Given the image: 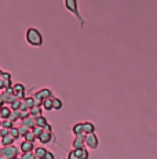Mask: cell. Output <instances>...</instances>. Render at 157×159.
<instances>
[{
	"instance_id": "cell-1",
	"label": "cell",
	"mask_w": 157,
	"mask_h": 159,
	"mask_svg": "<svg viewBox=\"0 0 157 159\" xmlns=\"http://www.w3.org/2000/svg\"><path fill=\"white\" fill-rule=\"evenodd\" d=\"M25 39L28 41V44L32 45V47H42L43 45V36L36 28H29L26 30Z\"/></svg>"
},
{
	"instance_id": "cell-2",
	"label": "cell",
	"mask_w": 157,
	"mask_h": 159,
	"mask_svg": "<svg viewBox=\"0 0 157 159\" xmlns=\"http://www.w3.org/2000/svg\"><path fill=\"white\" fill-rule=\"evenodd\" d=\"M63 6H65V8L68 10L69 12H72V14L79 19L80 26H81V28H84V19H83V18H81V15H80L77 0H63Z\"/></svg>"
},
{
	"instance_id": "cell-3",
	"label": "cell",
	"mask_w": 157,
	"mask_h": 159,
	"mask_svg": "<svg viewBox=\"0 0 157 159\" xmlns=\"http://www.w3.org/2000/svg\"><path fill=\"white\" fill-rule=\"evenodd\" d=\"M0 154L6 159H12L15 157H19V148H17L14 144L12 145H6V147L0 148Z\"/></svg>"
},
{
	"instance_id": "cell-4",
	"label": "cell",
	"mask_w": 157,
	"mask_h": 159,
	"mask_svg": "<svg viewBox=\"0 0 157 159\" xmlns=\"http://www.w3.org/2000/svg\"><path fill=\"white\" fill-rule=\"evenodd\" d=\"M86 147L90 148V150H96L99 145V140H98V136L95 133H90V134H86Z\"/></svg>"
},
{
	"instance_id": "cell-5",
	"label": "cell",
	"mask_w": 157,
	"mask_h": 159,
	"mask_svg": "<svg viewBox=\"0 0 157 159\" xmlns=\"http://www.w3.org/2000/svg\"><path fill=\"white\" fill-rule=\"evenodd\" d=\"M33 98L37 99V100H40V102H43L44 99H47V98H52V91L50 88H42L40 91L36 92Z\"/></svg>"
},
{
	"instance_id": "cell-6",
	"label": "cell",
	"mask_w": 157,
	"mask_h": 159,
	"mask_svg": "<svg viewBox=\"0 0 157 159\" xmlns=\"http://www.w3.org/2000/svg\"><path fill=\"white\" fill-rule=\"evenodd\" d=\"M86 133H80L77 136H75V140H73V150H77V148H84L86 147Z\"/></svg>"
},
{
	"instance_id": "cell-7",
	"label": "cell",
	"mask_w": 157,
	"mask_h": 159,
	"mask_svg": "<svg viewBox=\"0 0 157 159\" xmlns=\"http://www.w3.org/2000/svg\"><path fill=\"white\" fill-rule=\"evenodd\" d=\"M25 87L22 84H15L12 85V95L17 99H25Z\"/></svg>"
},
{
	"instance_id": "cell-8",
	"label": "cell",
	"mask_w": 157,
	"mask_h": 159,
	"mask_svg": "<svg viewBox=\"0 0 157 159\" xmlns=\"http://www.w3.org/2000/svg\"><path fill=\"white\" fill-rule=\"evenodd\" d=\"M35 150V143H32V141H26L24 140L19 145V151L22 152V154H25V152H33Z\"/></svg>"
},
{
	"instance_id": "cell-9",
	"label": "cell",
	"mask_w": 157,
	"mask_h": 159,
	"mask_svg": "<svg viewBox=\"0 0 157 159\" xmlns=\"http://www.w3.org/2000/svg\"><path fill=\"white\" fill-rule=\"evenodd\" d=\"M37 140H39V141H40V143H42L43 145L48 144L50 141L52 140V133H51V132H44V130H43V133H42V134H40L39 137H37Z\"/></svg>"
},
{
	"instance_id": "cell-10",
	"label": "cell",
	"mask_w": 157,
	"mask_h": 159,
	"mask_svg": "<svg viewBox=\"0 0 157 159\" xmlns=\"http://www.w3.org/2000/svg\"><path fill=\"white\" fill-rule=\"evenodd\" d=\"M81 124H83V133L90 134L95 132V125L91 121H86V122H81Z\"/></svg>"
},
{
	"instance_id": "cell-11",
	"label": "cell",
	"mask_w": 157,
	"mask_h": 159,
	"mask_svg": "<svg viewBox=\"0 0 157 159\" xmlns=\"http://www.w3.org/2000/svg\"><path fill=\"white\" fill-rule=\"evenodd\" d=\"M22 125L26 126V128H29L32 130V129L36 126V118L32 117V115H29V117H26V118L22 119Z\"/></svg>"
},
{
	"instance_id": "cell-12",
	"label": "cell",
	"mask_w": 157,
	"mask_h": 159,
	"mask_svg": "<svg viewBox=\"0 0 157 159\" xmlns=\"http://www.w3.org/2000/svg\"><path fill=\"white\" fill-rule=\"evenodd\" d=\"M0 139H2V147L12 145L14 144V141H15V139L12 137V136H10V134H6V136H3V137H0Z\"/></svg>"
},
{
	"instance_id": "cell-13",
	"label": "cell",
	"mask_w": 157,
	"mask_h": 159,
	"mask_svg": "<svg viewBox=\"0 0 157 159\" xmlns=\"http://www.w3.org/2000/svg\"><path fill=\"white\" fill-rule=\"evenodd\" d=\"M54 98V96H52ZM52 98H47L42 102V108L46 111H51L52 110Z\"/></svg>"
},
{
	"instance_id": "cell-14",
	"label": "cell",
	"mask_w": 157,
	"mask_h": 159,
	"mask_svg": "<svg viewBox=\"0 0 157 159\" xmlns=\"http://www.w3.org/2000/svg\"><path fill=\"white\" fill-rule=\"evenodd\" d=\"M2 98H3V102H4V103H8V104H11L17 99L12 93H8V92H6V91L2 92Z\"/></svg>"
},
{
	"instance_id": "cell-15",
	"label": "cell",
	"mask_w": 157,
	"mask_h": 159,
	"mask_svg": "<svg viewBox=\"0 0 157 159\" xmlns=\"http://www.w3.org/2000/svg\"><path fill=\"white\" fill-rule=\"evenodd\" d=\"M11 108L7 107V106H3L2 107V111H0V118L2 119H8L10 118V114H11Z\"/></svg>"
},
{
	"instance_id": "cell-16",
	"label": "cell",
	"mask_w": 157,
	"mask_h": 159,
	"mask_svg": "<svg viewBox=\"0 0 157 159\" xmlns=\"http://www.w3.org/2000/svg\"><path fill=\"white\" fill-rule=\"evenodd\" d=\"M46 152H47V150H46L44 147H36L35 148V157L37 159H43L46 155Z\"/></svg>"
},
{
	"instance_id": "cell-17",
	"label": "cell",
	"mask_w": 157,
	"mask_h": 159,
	"mask_svg": "<svg viewBox=\"0 0 157 159\" xmlns=\"http://www.w3.org/2000/svg\"><path fill=\"white\" fill-rule=\"evenodd\" d=\"M0 77H2L3 80H4V84H6V89L7 88H10L11 87V74H10V73H6V71H3V74L0 75Z\"/></svg>"
},
{
	"instance_id": "cell-18",
	"label": "cell",
	"mask_w": 157,
	"mask_h": 159,
	"mask_svg": "<svg viewBox=\"0 0 157 159\" xmlns=\"http://www.w3.org/2000/svg\"><path fill=\"white\" fill-rule=\"evenodd\" d=\"M42 106H35V107H32L31 110V115L32 117H35V118H37V117H40V115H42Z\"/></svg>"
},
{
	"instance_id": "cell-19",
	"label": "cell",
	"mask_w": 157,
	"mask_h": 159,
	"mask_svg": "<svg viewBox=\"0 0 157 159\" xmlns=\"http://www.w3.org/2000/svg\"><path fill=\"white\" fill-rule=\"evenodd\" d=\"M62 100L59 98H52V110H61L62 108Z\"/></svg>"
},
{
	"instance_id": "cell-20",
	"label": "cell",
	"mask_w": 157,
	"mask_h": 159,
	"mask_svg": "<svg viewBox=\"0 0 157 159\" xmlns=\"http://www.w3.org/2000/svg\"><path fill=\"white\" fill-rule=\"evenodd\" d=\"M36 125L40 126V128H44L46 125H48V121L44 117H43V115H40V117L36 118Z\"/></svg>"
},
{
	"instance_id": "cell-21",
	"label": "cell",
	"mask_w": 157,
	"mask_h": 159,
	"mask_svg": "<svg viewBox=\"0 0 157 159\" xmlns=\"http://www.w3.org/2000/svg\"><path fill=\"white\" fill-rule=\"evenodd\" d=\"M72 132H73V134H75V136L83 133V124H81V122H79V124H75V126L72 128Z\"/></svg>"
},
{
	"instance_id": "cell-22",
	"label": "cell",
	"mask_w": 157,
	"mask_h": 159,
	"mask_svg": "<svg viewBox=\"0 0 157 159\" xmlns=\"http://www.w3.org/2000/svg\"><path fill=\"white\" fill-rule=\"evenodd\" d=\"M15 122H12L11 119H2V125H0V128H6V129H11L14 126Z\"/></svg>"
},
{
	"instance_id": "cell-23",
	"label": "cell",
	"mask_w": 157,
	"mask_h": 159,
	"mask_svg": "<svg viewBox=\"0 0 157 159\" xmlns=\"http://www.w3.org/2000/svg\"><path fill=\"white\" fill-rule=\"evenodd\" d=\"M10 106H11L10 108H11L12 111H18V110H19V107H21V99H15V100L12 102V103L10 104Z\"/></svg>"
},
{
	"instance_id": "cell-24",
	"label": "cell",
	"mask_w": 157,
	"mask_h": 159,
	"mask_svg": "<svg viewBox=\"0 0 157 159\" xmlns=\"http://www.w3.org/2000/svg\"><path fill=\"white\" fill-rule=\"evenodd\" d=\"M24 140H26V141H32V143H35V140H37V139H36V136L33 134V132H32V130H29L28 133H26V134L24 136Z\"/></svg>"
},
{
	"instance_id": "cell-25",
	"label": "cell",
	"mask_w": 157,
	"mask_h": 159,
	"mask_svg": "<svg viewBox=\"0 0 157 159\" xmlns=\"http://www.w3.org/2000/svg\"><path fill=\"white\" fill-rule=\"evenodd\" d=\"M31 130L29 128H26V126H24V125H21V126L18 128V133H19V137H24V136L28 133V132Z\"/></svg>"
},
{
	"instance_id": "cell-26",
	"label": "cell",
	"mask_w": 157,
	"mask_h": 159,
	"mask_svg": "<svg viewBox=\"0 0 157 159\" xmlns=\"http://www.w3.org/2000/svg\"><path fill=\"white\" fill-rule=\"evenodd\" d=\"M8 134H10V136H12V137H14L15 140H17V139L19 137V133H18V128L12 126V128H11V129H10V130H8Z\"/></svg>"
},
{
	"instance_id": "cell-27",
	"label": "cell",
	"mask_w": 157,
	"mask_h": 159,
	"mask_svg": "<svg viewBox=\"0 0 157 159\" xmlns=\"http://www.w3.org/2000/svg\"><path fill=\"white\" fill-rule=\"evenodd\" d=\"M19 158L21 159H37L35 157V152H25V154H22Z\"/></svg>"
},
{
	"instance_id": "cell-28",
	"label": "cell",
	"mask_w": 157,
	"mask_h": 159,
	"mask_svg": "<svg viewBox=\"0 0 157 159\" xmlns=\"http://www.w3.org/2000/svg\"><path fill=\"white\" fill-rule=\"evenodd\" d=\"M8 119H11L12 122H17L19 119V110L18 111H11V114H10V118Z\"/></svg>"
},
{
	"instance_id": "cell-29",
	"label": "cell",
	"mask_w": 157,
	"mask_h": 159,
	"mask_svg": "<svg viewBox=\"0 0 157 159\" xmlns=\"http://www.w3.org/2000/svg\"><path fill=\"white\" fill-rule=\"evenodd\" d=\"M32 132H33V134H35V136H36V139H37V137H39V136H40V134H42V133H43V128H40V126H37V125H36V126H35V128H33V129H32Z\"/></svg>"
},
{
	"instance_id": "cell-30",
	"label": "cell",
	"mask_w": 157,
	"mask_h": 159,
	"mask_svg": "<svg viewBox=\"0 0 157 159\" xmlns=\"http://www.w3.org/2000/svg\"><path fill=\"white\" fill-rule=\"evenodd\" d=\"M90 158V154H88V150L84 147L81 151V157H80V159H88Z\"/></svg>"
},
{
	"instance_id": "cell-31",
	"label": "cell",
	"mask_w": 157,
	"mask_h": 159,
	"mask_svg": "<svg viewBox=\"0 0 157 159\" xmlns=\"http://www.w3.org/2000/svg\"><path fill=\"white\" fill-rule=\"evenodd\" d=\"M68 159H80V158L75 154V151L72 150V151H69V152H68Z\"/></svg>"
},
{
	"instance_id": "cell-32",
	"label": "cell",
	"mask_w": 157,
	"mask_h": 159,
	"mask_svg": "<svg viewBox=\"0 0 157 159\" xmlns=\"http://www.w3.org/2000/svg\"><path fill=\"white\" fill-rule=\"evenodd\" d=\"M43 159H55V155L52 154L51 151H47V152H46V155H44V158H43Z\"/></svg>"
},
{
	"instance_id": "cell-33",
	"label": "cell",
	"mask_w": 157,
	"mask_h": 159,
	"mask_svg": "<svg viewBox=\"0 0 157 159\" xmlns=\"http://www.w3.org/2000/svg\"><path fill=\"white\" fill-rule=\"evenodd\" d=\"M8 130H10V129H6V128H0V137H3V136L8 134Z\"/></svg>"
},
{
	"instance_id": "cell-34",
	"label": "cell",
	"mask_w": 157,
	"mask_h": 159,
	"mask_svg": "<svg viewBox=\"0 0 157 159\" xmlns=\"http://www.w3.org/2000/svg\"><path fill=\"white\" fill-rule=\"evenodd\" d=\"M0 91L4 92L6 91V84H4V80H3L2 77H0Z\"/></svg>"
},
{
	"instance_id": "cell-35",
	"label": "cell",
	"mask_w": 157,
	"mask_h": 159,
	"mask_svg": "<svg viewBox=\"0 0 157 159\" xmlns=\"http://www.w3.org/2000/svg\"><path fill=\"white\" fill-rule=\"evenodd\" d=\"M43 130H44V132H51V125H46V126L44 128H43Z\"/></svg>"
},
{
	"instance_id": "cell-36",
	"label": "cell",
	"mask_w": 157,
	"mask_h": 159,
	"mask_svg": "<svg viewBox=\"0 0 157 159\" xmlns=\"http://www.w3.org/2000/svg\"><path fill=\"white\" fill-rule=\"evenodd\" d=\"M0 106H4V102H3V98H2V93H0Z\"/></svg>"
},
{
	"instance_id": "cell-37",
	"label": "cell",
	"mask_w": 157,
	"mask_h": 159,
	"mask_svg": "<svg viewBox=\"0 0 157 159\" xmlns=\"http://www.w3.org/2000/svg\"><path fill=\"white\" fill-rule=\"evenodd\" d=\"M0 159H6V158H4V157H3V155H2V154H0Z\"/></svg>"
},
{
	"instance_id": "cell-38",
	"label": "cell",
	"mask_w": 157,
	"mask_h": 159,
	"mask_svg": "<svg viewBox=\"0 0 157 159\" xmlns=\"http://www.w3.org/2000/svg\"><path fill=\"white\" fill-rule=\"evenodd\" d=\"M3 74V70H2V69H0V75H2Z\"/></svg>"
},
{
	"instance_id": "cell-39",
	"label": "cell",
	"mask_w": 157,
	"mask_h": 159,
	"mask_svg": "<svg viewBox=\"0 0 157 159\" xmlns=\"http://www.w3.org/2000/svg\"><path fill=\"white\" fill-rule=\"evenodd\" d=\"M12 159H21V158H19V157H15V158H12Z\"/></svg>"
},
{
	"instance_id": "cell-40",
	"label": "cell",
	"mask_w": 157,
	"mask_h": 159,
	"mask_svg": "<svg viewBox=\"0 0 157 159\" xmlns=\"http://www.w3.org/2000/svg\"><path fill=\"white\" fill-rule=\"evenodd\" d=\"M2 107H3V106H0V111H2Z\"/></svg>"
},
{
	"instance_id": "cell-41",
	"label": "cell",
	"mask_w": 157,
	"mask_h": 159,
	"mask_svg": "<svg viewBox=\"0 0 157 159\" xmlns=\"http://www.w3.org/2000/svg\"><path fill=\"white\" fill-rule=\"evenodd\" d=\"M0 125H2V118H0Z\"/></svg>"
}]
</instances>
